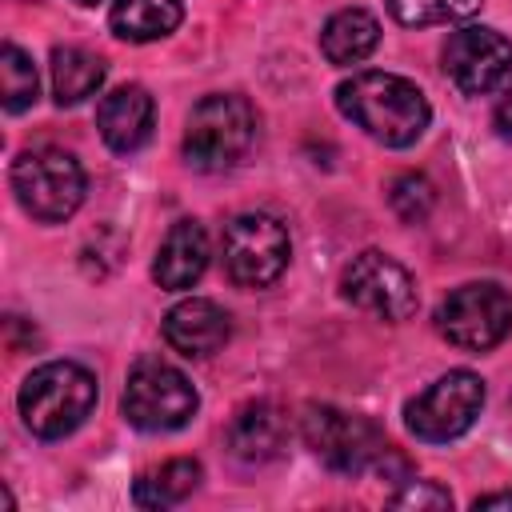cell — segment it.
I'll use <instances>...</instances> for the list:
<instances>
[{
  "label": "cell",
  "instance_id": "obj_1",
  "mask_svg": "<svg viewBox=\"0 0 512 512\" xmlns=\"http://www.w3.org/2000/svg\"><path fill=\"white\" fill-rule=\"evenodd\" d=\"M336 108L384 148L416 144L432 120L424 92L396 72H356L336 88Z\"/></svg>",
  "mask_w": 512,
  "mask_h": 512
},
{
  "label": "cell",
  "instance_id": "obj_2",
  "mask_svg": "<svg viewBox=\"0 0 512 512\" xmlns=\"http://www.w3.org/2000/svg\"><path fill=\"white\" fill-rule=\"evenodd\" d=\"M96 408V376L76 360L40 364L20 384V416L24 428L40 440H60L76 432Z\"/></svg>",
  "mask_w": 512,
  "mask_h": 512
},
{
  "label": "cell",
  "instance_id": "obj_3",
  "mask_svg": "<svg viewBox=\"0 0 512 512\" xmlns=\"http://www.w3.org/2000/svg\"><path fill=\"white\" fill-rule=\"evenodd\" d=\"M256 144V108L236 92H212L188 112L184 160L200 172H224Z\"/></svg>",
  "mask_w": 512,
  "mask_h": 512
},
{
  "label": "cell",
  "instance_id": "obj_4",
  "mask_svg": "<svg viewBox=\"0 0 512 512\" xmlns=\"http://www.w3.org/2000/svg\"><path fill=\"white\" fill-rule=\"evenodd\" d=\"M300 432L308 440V448L344 476H360L372 468H384V460L392 456V444L384 440V432L356 412L332 408V404H312L300 416Z\"/></svg>",
  "mask_w": 512,
  "mask_h": 512
},
{
  "label": "cell",
  "instance_id": "obj_5",
  "mask_svg": "<svg viewBox=\"0 0 512 512\" xmlns=\"http://www.w3.org/2000/svg\"><path fill=\"white\" fill-rule=\"evenodd\" d=\"M12 192L32 220L60 224L84 200V168L64 148H28L12 164Z\"/></svg>",
  "mask_w": 512,
  "mask_h": 512
},
{
  "label": "cell",
  "instance_id": "obj_6",
  "mask_svg": "<svg viewBox=\"0 0 512 512\" xmlns=\"http://www.w3.org/2000/svg\"><path fill=\"white\" fill-rule=\"evenodd\" d=\"M120 404L128 424H136L140 432H176L196 416L200 396L180 368H172L168 360L144 356L132 364Z\"/></svg>",
  "mask_w": 512,
  "mask_h": 512
},
{
  "label": "cell",
  "instance_id": "obj_7",
  "mask_svg": "<svg viewBox=\"0 0 512 512\" xmlns=\"http://www.w3.org/2000/svg\"><path fill=\"white\" fill-rule=\"evenodd\" d=\"M292 240L272 212H240L224 228V272L240 288H268L288 268Z\"/></svg>",
  "mask_w": 512,
  "mask_h": 512
},
{
  "label": "cell",
  "instance_id": "obj_8",
  "mask_svg": "<svg viewBox=\"0 0 512 512\" xmlns=\"http://www.w3.org/2000/svg\"><path fill=\"white\" fill-rule=\"evenodd\" d=\"M480 408H484V380L468 368H456L436 384H428L416 400H408L404 420L416 440L448 444L476 424Z\"/></svg>",
  "mask_w": 512,
  "mask_h": 512
},
{
  "label": "cell",
  "instance_id": "obj_9",
  "mask_svg": "<svg viewBox=\"0 0 512 512\" xmlns=\"http://www.w3.org/2000/svg\"><path fill=\"white\" fill-rule=\"evenodd\" d=\"M436 320L448 344L464 352H488L512 332V296L492 280L460 284L456 292H448Z\"/></svg>",
  "mask_w": 512,
  "mask_h": 512
},
{
  "label": "cell",
  "instance_id": "obj_10",
  "mask_svg": "<svg viewBox=\"0 0 512 512\" xmlns=\"http://www.w3.org/2000/svg\"><path fill=\"white\" fill-rule=\"evenodd\" d=\"M340 288H344V300H348V304H356V308L368 312V316L392 320V324L408 320V316L416 312V304H420L412 272H408L400 260H392L388 252H376V248L360 252V256L344 268Z\"/></svg>",
  "mask_w": 512,
  "mask_h": 512
},
{
  "label": "cell",
  "instance_id": "obj_11",
  "mask_svg": "<svg viewBox=\"0 0 512 512\" xmlns=\"http://www.w3.org/2000/svg\"><path fill=\"white\" fill-rule=\"evenodd\" d=\"M444 72L460 92L484 96L512 76V40L496 28L464 24L444 44Z\"/></svg>",
  "mask_w": 512,
  "mask_h": 512
},
{
  "label": "cell",
  "instance_id": "obj_12",
  "mask_svg": "<svg viewBox=\"0 0 512 512\" xmlns=\"http://www.w3.org/2000/svg\"><path fill=\"white\" fill-rule=\"evenodd\" d=\"M228 336H232L228 312L216 300H204V296L180 300L164 316V340H168V348H176L188 360H204V356L220 352L228 344Z\"/></svg>",
  "mask_w": 512,
  "mask_h": 512
},
{
  "label": "cell",
  "instance_id": "obj_13",
  "mask_svg": "<svg viewBox=\"0 0 512 512\" xmlns=\"http://www.w3.org/2000/svg\"><path fill=\"white\" fill-rule=\"evenodd\" d=\"M156 124V104L140 84L112 88L96 108V128L112 152H136L148 144Z\"/></svg>",
  "mask_w": 512,
  "mask_h": 512
},
{
  "label": "cell",
  "instance_id": "obj_14",
  "mask_svg": "<svg viewBox=\"0 0 512 512\" xmlns=\"http://www.w3.org/2000/svg\"><path fill=\"white\" fill-rule=\"evenodd\" d=\"M204 268H208V232L196 220H176L152 264L156 284L168 292H184L204 276Z\"/></svg>",
  "mask_w": 512,
  "mask_h": 512
},
{
  "label": "cell",
  "instance_id": "obj_15",
  "mask_svg": "<svg viewBox=\"0 0 512 512\" xmlns=\"http://www.w3.org/2000/svg\"><path fill=\"white\" fill-rule=\"evenodd\" d=\"M284 444H288V416L268 400L244 404L228 424V448L244 464H264L280 456Z\"/></svg>",
  "mask_w": 512,
  "mask_h": 512
},
{
  "label": "cell",
  "instance_id": "obj_16",
  "mask_svg": "<svg viewBox=\"0 0 512 512\" xmlns=\"http://www.w3.org/2000/svg\"><path fill=\"white\" fill-rule=\"evenodd\" d=\"M376 44H380V24L364 8H344V12L328 16V24L320 32V52L336 68H352V64L368 60L376 52Z\"/></svg>",
  "mask_w": 512,
  "mask_h": 512
},
{
  "label": "cell",
  "instance_id": "obj_17",
  "mask_svg": "<svg viewBox=\"0 0 512 512\" xmlns=\"http://www.w3.org/2000/svg\"><path fill=\"white\" fill-rule=\"evenodd\" d=\"M180 20H184L180 0H116L112 12H108L112 32L128 44L164 40V36L176 32Z\"/></svg>",
  "mask_w": 512,
  "mask_h": 512
},
{
  "label": "cell",
  "instance_id": "obj_18",
  "mask_svg": "<svg viewBox=\"0 0 512 512\" xmlns=\"http://www.w3.org/2000/svg\"><path fill=\"white\" fill-rule=\"evenodd\" d=\"M52 96L56 104H80L88 96L100 92L104 84V60L88 48H76V44H64L52 52Z\"/></svg>",
  "mask_w": 512,
  "mask_h": 512
},
{
  "label": "cell",
  "instance_id": "obj_19",
  "mask_svg": "<svg viewBox=\"0 0 512 512\" xmlns=\"http://www.w3.org/2000/svg\"><path fill=\"white\" fill-rule=\"evenodd\" d=\"M200 464L196 460H164L160 468H148L140 480H136V488H132V500L140 504V508H172V504H180V500H188L192 492H196V484H200Z\"/></svg>",
  "mask_w": 512,
  "mask_h": 512
},
{
  "label": "cell",
  "instance_id": "obj_20",
  "mask_svg": "<svg viewBox=\"0 0 512 512\" xmlns=\"http://www.w3.org/2000/svg\"><path fill=\"white\" fill-rule=\"evenodd\" d=\"M36 88H40V80H36L32 56L24 48H16V44H4L0 48V104H4V112L32 108Z\"/></svg>",
  "mask_w": 512,
  "mask_h": 512
},
{
  "label": "cell",
  "instance_id": "obj_21",
  "mask_svg": "<svg viewBox=\"0 0 512 512\" xmlns=\"http://www.w3.org/2000/svg\"><path fill=\"white\" fill-rule=\"evenodd\" d=\"M484 0H388V12L404 28H428V24H456L480 12Z\"/></svg>",
  "mask_w": 512,
  "mask_h": 512
},
{
  "label": "cell",
  "instance_id": "obj_22",
  "mask_svg": "<svg viewBox=\"0 0 512 512\" xmlns=\"http://www.w3.org/2000/svg\"><path fill=\"white\" fill-rule=\"evenodd\" d=\"M432 200H436V192L420 172H404L388 184V204L404 224H420L432 212Z\"/></svg>",
  "mask_w": 512,
  "mask_h": 512
},
{
  "label": "cell",
  "instance_id": "obj_23",
  "mask_svg": "<svg viewBox=\"0 0 512 512\" xmlns=\"http://www.w3.org/2000/svg\"><path fill=\"white\" fill-rule=\"evenodd\" d=\"M452 496L444 488H436L432 480H408V488H400L392 496V508H448Z\"/></svg>",
  "mask_w": 512,
  "mask_h": 512
},
{
  "label": "cell",
  "instance_id": "obj_24",
  "mask_svg": "<svg viewBox=\"0 0 512 512\" xmlns=\"http://www.w3.org/2000/svg\"><path fill=\"white\" fill-rule=\"evenodd\" d=\"M492 124H496V132L504 136V140H512V84L504 88V96L496 100V112H492Z\"/></svg>",
  "mask_w": 512,
  "mask_h": 512
},
{
  "label": "cell",
  "instance_id": "obj_25",
  "mask_svg": "<svg viewBox=\"0 0 512 512\" xmlns=\"http://www.w3.org/2000/svg\"><path fill=\"white\" fill-rule=\"evenodd\" d=\"M472 508H512V492H488V496H476Z\"/></svg>",
  "mask_w": 512,
  "mask_h": 512
},
{
  "label": "cell",
  "instance_id": "obj_26",
  "mask_svg": "<svg viewBox=\"0 0 512 512\" xmlns=\"http://www.w3.org/2000/svg\"><path fill=\"white\" fill-rule=\"evenodd\" d=\"M76 4H100V0H76Z\"/></svg>",
  "mask_w": 512,
  "mask_h": 512
}]
</instances>
